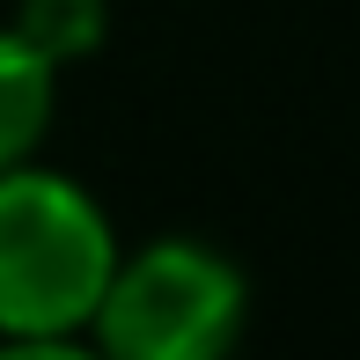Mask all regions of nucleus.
Returning <instances> with one entry per match:
<instances>
[{
	"mask_svg": "<svg viewBox=\"0 0 360 360\" xmlns=\"http://www.w3.org/2000/svg\"><path fill=\"white\" fill-rule=\"evenodd\" d=\"M8 30H15L37 59H52V67L67 74L74 59H89L96 44H103L110 0H15V22H8Z\"/></svg>",
	"mask_w": 360,
	"mask_h": 360,
	"instance_id": "4",
	"label": "nucleus"
},
{
	"mask_svg": "<svg viewBox=\"0 0 360 360\" xmlns=\"http://www.w3.org/2000/svg\"><path fill=\"white\" fill-rule=\"evenodd\" d=\"M250 323V280L228 250L199 236H155L118 250L89 346L103 360H228Z\"/></svg>",
	"mask_w": 360,
	"mask_h": 360,
	"instance_id": "2",
	"label": "nucleus"
},
{
	"mask_svg": "<svg viewBox=\"0 0 360 360\" xmlns=\"http://www.w3.org/2000/svg\"><path fill=\"white\" fill-rule=\"evenodd\" d=\"M0 360H103L89 338H0Z\"/></svg>",
	"mask_w": 360,
	"mask_h": 360,
	"instance_id": "5",
	"label": "nucleus"
},
{
	"mask_svg": "<svg viewBox=\"0 0 360 360\" xmlns=\"http://www.w3.org/2000/svg\"><path fill=\"white\" fill-rule=\"evenodd\" d=\"M118 265V228L67 169H0V338L89 331Z\"/></svg>",
	"mask_w": 360,
	"mask_h": 360,
	"instance_id": "1",
	"label": "nucleus"
},
{
	"mask_svg": "<svg viewBox=\"0 0 360 360\" xmlns=\"http://www.w3.org/2000/svg\"><path fill=\"white\" fill-rule=\"evenodd\" d=\"M52 110H59V67L37 59L15 30H0V169L37 162Z\"/></svg>",
	"mask_w": 360,
	"mask_h": 360,
	"instance_id": "3",
	"label": "nucleus"
}]
</instances>
